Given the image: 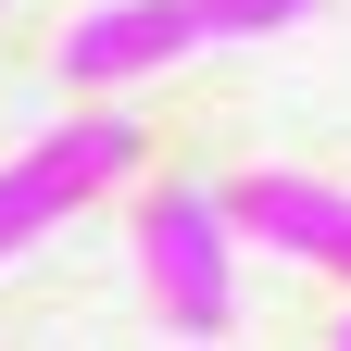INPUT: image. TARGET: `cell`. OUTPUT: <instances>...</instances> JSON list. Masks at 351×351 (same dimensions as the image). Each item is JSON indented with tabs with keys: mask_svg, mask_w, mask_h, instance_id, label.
<instances>
[{
	"mask_svg": "<svg viewBox=\"0 0 351 351\" xmlns=\"http://www.w3.org/2000/svg\"><path fill=\"white\" fill-rule=\"evenodd\" d=\"M226 251H239V226H226L213 189H151V201H138V276H151V314H163L176 339H226V326H239Z\"/></svg>",
	"mask_w": 351,
	"mask_h": 351,
	"instance_id": "1",
	"label": "cell"
},
{
	"mask_svg": "<svg viewBox=\"0 0 351 351\" xmlns=\"http://www.w3.org/2000/svg\"><path fill=\"white\" fill-rule=\"evenodd\" d=\"M189 51H201L189 0H101V13H75V38H63V75L113 101L125 75H163V63H189Z\"/></svg>",
	"mask_w": 351,
	"mask_h": 351,
	"instance_id": "4",
	"label": "cell"
},
{
	"mask_svg": "<svg viewBox=\"0 0 351 351\" xmlns=\"http://www.w3.org/2000/svg\"><path fill=\"white\" fill-rule=\"evenodd\" d=\"M339 351H351V326H339Z\"/></svg>",
	"mask_w": 351,
	"mask_h": 351,
	"instance_id": "6",
	"label": "cell"
},
{
	"mask_svg": "<svg viewBox=\"0 0 351 351\" xmlns=\"http://www.w3.org/2000/svg\"><path fill=\"white\" fill-rule=\"evenodd\" d=\"M138 151H151V138L125 125V101L51 125V138H25L13 163H0V251H25V239H51L63 213H88L113 176H138Z\"/></svg>",
	"mask_w": 351,
	"mask_h": 351,
	"instance_id": "2",
	"label": "cell"
},
{
	"mask_svg": "<svg viewBox=\"0 0 351 351\" xmlns=\"http://www.w3.org/2000/svg\"><path fill=\"white\" fill-rule=\"evenodd\" d=\"M226 226L263 239V251H289V263H314V276H351V189H326V176H289V163L239 176Z\"/></svg>",
	"mask_w": 351,
	"mask_h": 351,
	"instance_id": "3",
	"label": "cell"
},
{
	"mask_svg": "<svg viewBox=\"0 0 351 351\" xmlns=\"http://www.w3.org/2000/svg\"><path fill=\"white\" fill-rule=\"evenodd\" d=\"M301 13H326V0H189L201 38H276V25H301Z\"/></svg>",
	"mask_w": 351,
	"mask_h": 351,
	"instance_id": "5",
	"label": "cell"
}]
</instances>
